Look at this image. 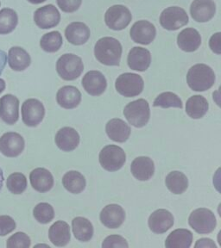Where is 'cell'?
I'll return each mask as SVG.
<instances>
[{"label":"cell","instance_id":"6da1fadb","mask_svg":"<svg viewBox=\"0 0 221 248\" xmlns=\"http://www.w3.org/2000/svg\"><path fill=\"white\" fill-rule=\"evenodd\" d=\"M94 55L99 62L105 66H119L122 55V45L113 37H103L94 46Z\"/></svg>","mask_w":221,"mask_h":248},{"label":"cell","instance_id":"7a4b0ae2","mask_svg":"<svg viewBox=\"0 0 221 248\" xmlns=\"http://www.w3.org/2000/svg\"><path fill=\"white\" fill-rule=\"evenodd\" d=\"M214 70L206 64H196L188 70L187 83L194 92H205L215 83Z\"/></svg>","mask_w":221,"mask_h":248},{"label":"cell","instance_id":"3957f363","mask_svg":"<svg viewBox=\"0 0 221 248\" xmlns=\"http://www.w3.org/2000/svg\"><path fill=\"white\" fill-rule=\"evenodd\" d=\"M84 65L81 57L74 54H63L56 62V72L63 80L72 81L82 75Z\"/></svg>","mask_w":221,"mask_h":248},{"label":"cell","instance_id":"277c9868","mask_svg":"<svg viewBox=\"0 0 221 248\" xmlns=\"http://www.w3.org/2000/svg\"><path fill=\"white\" fill-rule=\"evenodd\" d=\"M124 115L132 126L143 128L148 124L151 117L149 103L143 98L131 102L124 107Z\"/></svg>","mask_w":221,"mask_h":248},{"label":"cell","instance_id":"5b68a950","mask_svg":"<svg viewBox=\"0 0 221 248\" xmlns=\"http://www.w3.org/2000/svg\"><path fill=\"white\" fill-rule=\"evenodd\" d=\"M144 87L143 78L132 73L121 74L117 78L115 88L117 92L125 97H133L142 93Z\"/></svg>","mask_w":221,"mask_h":248},{"label":"cell","instance_id":"8992f818","mask_svg":"<svg viewBox=\"0 0 221 248\" xmlns=\"http://www.w3.org/2000/svg\"><path fill=\"white\" fill-rule=\"evenodd\" d=\"M188 223L195 232L205 234L214 231L217 221L214 214L210 209L201 208L195 209L191 213Z\"/></svg>","mask_w":221,"mask_h":248},{"label":"cell","instance_id":"52a82bcc","mask_svg":"<svg viewBox=\"0 0 221 248\" xmlns=\"http://www.w3.org/2000/svg\"><path fill=\"white\" fill-rule=\"evenodd\" d=\"M101 167L108 171L120 170L125 163L126 155L123 148L116 145H108L102 148L100 153Z\"/></svg>","mask_w":221,"mask_h":248},{"label":"cell","instance_id":"ba28073f","mask_svg":"<svg viewBox=\"0 0 221 248\" xmlns=\"http://www.w3.org/2000/svg\"><path fill=\"white\" fill-rule=\"evenodd\" d=\"M132 19L130 10L122 4L109 8L105 14V23L113 31H122L128 26Z\"/></svg>","mask_w":221,"mask_h":248},{"label":"cell","instance_id":"9c48e42d","mask_svg":"<svg viewBox=\"0 0 221 248\" xmlns=\"http://www.w3.org/2000/svg\"><path fill=\"white\" fill-rule=\"evenodd\" d=\"M188 23V16L183 8L171 6L161 13L160 24L167 31H177Z\"/></svg>","mask_w":221,"mask_h":248},{"label":"cell","instance_id":"30bf717a","mask_svg":"<svg viewBox=\"0 0 221 248\" xmlns=\"http://www.w3.org/2000/svg\"><path fill=\"white\" fill-rule=\"evenodd\" d=\"M22 120L28 127H36L42 123L45 116L43 103L35 98H30L22 105Z\"/></svg>","mask_w":221,"mask_h":248},{"label":"cell","instance_id":"8fae6325","mask_svg":"<svg viewBox=\"0 0 221 248\" xmlns=\"http://www.w3.org/2000/svg\"><path fill=\"white\" fill-rule=\"evenodd\" d=\"M25 141L23 136L15 132L4 133L0 137V152L8 158H15L23 153Z\"/></svg>","mask_w":221,"mask_h":248},{"label":"cell","instance_id":"7c38bea8","mask_svg":"<svg viewBox=\"0 0 221 248\" xmlns=\"http://www.w3.org/2000/svg\"><path fill=\"white\" fill-rule=\"evenodd\" d=\"M61 21V14L58 9L53 4H47L36 10L34 14V22L37 27L49 30L58 25Z\"/></svg>","mask_w":221,"mask_h":248},{"label":"cell","instance_id":"4fadbf2b","mask_svg":"<svg viewBox=\"0 0 221 248\" xmlns=\"http://www.w3.org/2000/svg\"><path fill=\"white\" fill-rule=\"evenodd\" d=\"M19 118V100L12 95L6 94L0 98V119L8 125H14Z\"/></svg>","mask_w":221,"mask_h":248},{"label":"cell","instance_id":"5bb4252c","mask_svg":"<svg viewBox=\"0 0 221 248\" xmlns=\"http://www.w3.org/2000/svg\"><path fill=\"white\" fill-rule=\"evenodd\" d=\"M130 34L133 42L142 45H149L155 38L156 30L151 22L140 20L132 25Z\"/></svg>","mask_w":221,"mask_h":248},{"label":"cell","instance_id":"9a60e30c","mask_svg":"<svg viewBox=\"0 0 221 248\" xmlns=\"http://www.w3.org/2000/svg\"><path fill=\"white\" fill-rule=\"evenodd\" d=\"M82 86L91 96H101L106 89L107 82L101 72L89 71L82 78Z\"/></svg>","mask_w":221,"mask_h":248},{"label":"cell","instance_id":"2e32d148","mask_svg":"<svg viewBox=\"0 0 221 248\" xmlns=\"http://www.w3.org/2000/svg\"><path fill=\"white\" fill-rule=\"evenodd\" d=\"M101 221L102 224L108 229H118L124 223L125 212L124 209L119 204H109L101 210Z\"/></svg>","mask_w":221,"mask_h":248},{"label":"cell","instance_id":"e0dca14e","mask_svg":"<svg viewBox=\"0 0 221 248\" xmlns=\"http://www.w3.org/2000/svg\"><path fill=\"white\" fill-rule=\"evenodd\" d=\"M216 12L214 0H194L191 4L190 14L198 23H206L212 19Z\"/></svg>","mask_w":221,"mask_h":248},{"label":"cell","instance_id":"ac0fdd59","mask_svg":"<svg viewBox=\"0 0 221 248\" xmlns=\"http://www.w3.org/2000/svg\"><path fill=\"white\" fill-rule=\"evenodd\" d=\"M173 225L174 217L167 209H157L149 218V228L152 232L158 234L167 232Z\"/></svg>","mask_w":221,"mask_h":248},{"label":"cell","instance_id":"d6986e66","mask_svg":"<svg viewBox=\"0 0 221 248\" xmlns=\"http://www.w3.org/2000/svg\"><path fill=\"white\" fill-rule=\"evenodd\" d=\"M127 63L131 69L144 72L150 67L152 63L151 52L141 46H134L129 52Z\"/></svg>","mask_w":221,"mask_h":248},{"label":"cell","instance_id":"ffe728a7","mask_svg":"<svg viewBox=\"0 0 221 248\" xmlns=\"http://www.w3.org/2000/svg\"><path fill=\"white\" fill-rule=\"evenodd\" d=\"M30 181L32 188L41 193L50 191L54 186L53 175L50 170L42 167L35 168L31 171Z\"/></svg>","mask_w":221,"mask_h":248},{"label":"cell","instance_id":"44dd1931","mask_svg":"<svg viewBox=\"0 0 221 248\" xmlns=\"http://www.w3.org/2000/svg\"><path fill=\"white\" fill-rule=\"evenodd\" d=\"M54 141L62 151L71 152L74 150L80 143V136L74 128L65 127L56 133Z\"/></svg>","mask_w":221,"mask_h":248},{"label":"cell","instance_id":"7402d4cb","mask_svg":"<svg viewBox=\"0 0 221 248\" xmlns=\"http://www.w3.org/2000/svg\"><path fill=\"white\" fill-rule=\"evenodd\" d=\"M91 32L88 26L82 22H74L68 25L65 30L67 40L73 45L85 44L90 38Z\"/></svg>","mask_w":221,"mask_h":248},{"label":"cell","instance_id":"603a6c76","mask_svg":"<svg viewBox=\"0 0 221 248\" xmlns=\"http://www.w3.org/2000/svg\"><path fill=\"white\" fill-rule=\"evenodd\" d=\"M179 47L187 53L197 50L202 44V36L194 28H187L180 32L177 36Z\"/></svg>","mask_w":221,"mask_h":248},{"label":"cell","instance_id":"cb8c5ba5","mask_svg":"<svg viewBox=\"0 0 221 248\" xmlns=\"http://www.w3.org/2000/svg\"><path fill=\"white\" fill-rule=\"evenodd\" d=\"M56 101L57 104L62 108L67 109L76 108L81 104L82 93L76 87L72 85H66L57 92Z\"/></svg>","mask_w":221,"mask_h":248},{"label":"cell","instance_id":"d4e9b609","mask_svg":"<svg viewBox=\"0 0 221 248\" xmlns=\"http://www.w3.org/2000/svg\"><path fill=\"white\" fill-rule=\"evenodd\" d=\"M131 170L136 179L140 181H147L154 174L155 166L151 158L140 156L132 161Z\"/></svg>","mask_w":221,"mask_h":248},{"label":"cell","instance_id":"484cf974","mask_svg":"<svg viewBox=\"0 0 221 248\" xmlns=\"http://www.w3.org/2000/svg\"><path fill=\"white\" fill-rule=\"evenodd\" d=\"M105 131L109 138L116 142H124L131 136V128L128 124L119 118H113L105 126Z\"/></svg>","mask_w":221,"mask_h":248},{"label":"cell","instance_id":"4316f807","mask_svg":"<svg viewBox=\"0 0 221 248\" xmlns=\"http://www.w3.org/2000/svg\"><path fill=\"white\" fill-rule=\"evenodd\" d=\"M7 62L13 71L22 72L30 66L31 58L27 51L23 47L12 46L8 52Z\"/></svg>","mask_w":221,"mask_h":248},{"label":"cell","instance_id":"83f0119b","mask_svg":"<svg viewBox=\"0 0 221 248\" xmlns=\"http://www.w3.org/2000/svg\"><path fill=\"white\" fill-rule=\"evenodd\" d=\"M49 238L54 246L65 247L68 244L71 238L69 225L66 221H55L50 228Z\"/></svg>","mask_w":221,"mask_h":248},{"label":"cell","instance_id":"f1b7e54d","mask_svg":"<svg viewBox=\"0 0 221 248\" xmlns=\"http://www.w3.org/2000/svg\"><path fill=\"white\" fill-rule=\"evenodd\" d=\"M193 242V233L187 229H175L165 241L167 248H189Z\"/></svg>","mask_w":221,"mask_h":248},{"label":"cell","instance_id":"f546056e","mask_svg":"<svg viewBox=\"0 0 221 248\" xmlns=\"http://www.w3.org/2000/svg\"><path fill=\"white\" fill-rule=\"evenodd\" d=\"M208 102L201 95L188 98L186 104V113L193 119H201L208 110Z\"/></svg>","mask_w":221,"mask_h":248},{"label":"cell","instance_id":"4dcf8cb0","mask_svg":"<svg viewBox=\"0 0 221 248\" xmlns=\"http://www.w3.org/2000/svg\"><path fill=\"white\" fill-rule=\"evenodd\" d=\"M72 229L74 237L80 241L86 242L93 238V224L86 218L75 217L72 221Z\"/></svg>","mask_w":221,"mask_h":248},{"label":"cell","instance_id":"1f68e13d","mask_svg":"<svg viewBox=\"0 0 221 248\" xmlns=\"http://www.w3.org/2000/svg\"><path fill=\"white\" fill-rule=\"evenodd\" d=\"M62 185L70 193L80 194L85 190V179L77 170H69L63 176Z\"/></svg>","mask_w":221,"mask_h":248},{"label":"cell","instance_id":"d6a6232c","mask_svg":"<svg viewBox=\"0 0 221 248\" xmlns=\"http://www.w3.org/2000/svg\"><path fill=\"white\" fill-rule=\"evenodd\" d=\"M165 184L170 191L175 195L184 193L188 187V180L186 175L179 170L170 172L165 179Z\"/></svg>","mask_w":221,"mask_h":248},{"label":"cell","instance_id":"836d02e7","mask_svg":"<svg viewBox=\"0 0 221 248\" xmlns=\"http://www.w3.org/2000/svg\"><path fill=\"white\" fill-rule=\"evenodd\" d=\"M18 23V16L11 8H4L0 11V35H8L15 31Z\"/></svg>","mask_w":221,"mask_h":248},{"label":"cell","instance_id":"e575fe53","mask_svg":"<svg viewBox=\"0 0 221 248\" xmlns=\"http://www.w3.org/2000/svg\"><path fill=\"white\" fill-rule=\"evenodd\" d=\"M63 43L62 36L59 31H51L43 35L40 40V46L48 53H55L61 48Z\"/></svg>","mask_w":221,"mask_h":248},{"label":"cell","instance_id":"d590c367","mask_svg":"<svg viewBox=\"0 0 221 248\" xmlns=\"http://www.w3.org/2000/svg\"><path fill=\"white\" fill-rule=\"evenodd\" d=\"M154 107H161V108H183V102L181 98L170 92L161 93L158 95L153 104Z\"/></svg>","mask_w":221,"mask_h":248},{"label":"cell","instance_id":"8d00e7d4","mask_svg":"<svg viewBox=\"0 0 221 248\" xmlns=\"http://www.w3.org/2000/svg\"><path fill=\"white\" fill-rule=\"evenodd\" d=\"M6 187L11 193L20 195L27 188V178L21 172H14L8 177Z\"/></svg>","mask_w":221,"mask_h":248},{"label":"cell","instance_id":"74e56055","mask_svg":"<svg viewBox=\"0 0 221 248\" xmlns=\"http://www.w3.org/2000/svg\"><path fill=\"white\" fill-rule=\"evenodd\" d=\"M33 216L39 223L47 224L54 219V208L48 202H40L33 209Z\"/></svg>","mask_w":221,"mask_h":248},{"label":"cell","instance_id":"f35d334b","mask_svg":"<svg viewBox=\"0 0 221 248\" xmlns=\"http://www.w3.org/2000/svg\"><path fill=\"white\" fill-rule=\"evenodd\" d=\"M31 245L30 237L23 232H16L6 241L7 248H29Z\"/></svg>","mask_w":221,"mask_h":248},{"label":"cell","instance_id":"ab89813d","mask_svg":"<svg viewBox=\"0 0 221 248\" xmlns=\"http://www.w3.org/2000/svg\"><path fill=\"white\" fill-rule=\"evenodd\" d=\"M102 248H128V242L124 237L120 235H110L106 237L102 243Z\"/></svg>","mask_w":221,"mask_h":248},{"label":"cell","instance_id":"60d3db41","mask_svg":"<svg viewBox=\"0 0 221 248\" xmlns=\"http://www.w3.org/2000/svg\"><path fill=\"white\" fill-rule=\"evenodd\" d=\"M16 229L14 219L9 216H0V236H6Z\"/></svg>","mask_w":221,"mask_h":248},{"label":"cell","instance_id":"b9f144b4","mask_svg":"<svg viewBox=\"0 0 221 248\" xmlns=\"http://www.w3.org/2000/svg\"><path fill=\"white\" fill-rule=\"evenodd\" d=\"M56 2L62 12L72 13L81 7L82 0H56Z\"/></svg>","mask_w":221,"mask_h":248},{"label":"cell","instance_id":"7bdbcfd3","mask_svg":"<svg viewBox=\"0 0 221 248\" xmlns=\"http://www.w3.org/2000/svg\"><path fill=\"white\" fill-rule=\"evenodd\" d=\"M210 48L215 54H221V33L218 32L214 35H212V37L209 41Z\"/></svg>","mask_w":221,"mask_h":248},{"label":"cell","instance_id":"ee69618b","mask_svg":"<svg viewBox=\"0 0 221 248\" xmlns=\"http://www.w3.org/2000/svg\"><path fill=\"white\" fill-rule=\"evenodd\" d=\"M194 248H216V245L214 242V240L207 238H202L201 240H197L196 244L194 245Z\"/></svg>","mask_w":221,"mask_h":248},{"label":"cell","instance_id":"f6af8a7d","mask_svg":"<svg viewBox=\"0 0 221 248\" xmlns=\"http://www.w3.org/2000/svg\"><path fill=\"white\" fill-rule=\"evenodd\" d=\"M7 63V54L4 51L0 49V76L4 71Z\"/></svg>","mask_w":221,"mask_h":248},{"label":"cell","instance_id":"bcb514c9","mask_svg":"<svg viewBox=\"0 0 221 248\" xmlns=\"http://www.w3.org/2000/svg\"><path fill=\"white\" fill-rule=\"evenodd\" d=\"M4 173H3L2 168L0 167V191L2 190V188H3V186H4Z\"/></svg>","mask_w":221,"mask_h":248},{"label":"cell","instance_id":"7dc6e473","mask_svg":"<svg viewBox=\"0 0 221 248\" xmlns=\"http://www.w3.org/2000/svg\"><path fill=\"white\" fill-rule=\"evenodd\" d=\"M5 87H6L5 81H4V79L0 78V94L4 92V90H5Z\"/></svg>","mask_w":221,"mask_h":248},{"label":"cell","instance_id":"c3c4849f","mask_svg":"<svg viewBox=\"0 0 221 248\" xmlns=\"http://www.w3.org/2000/svg\"><path fill=\"white\" fill-rule=\"evenodd\" d=\"M28 2H30L31 4H39L44 3L47 0H27Z\"/></svg>","mask_w":221,"mask_h":248},{"label":"cell","instance_id":"681fc988","mask_svg":"<svg viewBox=\"0 0 221 248\" xmlns=\"http://www.w3.org/2000/svg\"><path fill=\"white\" fill-rule=\"evenodd\" d=\"M0 6H1V2H0Z\"/></svg>","mask_w":221,"mask_h":248}]
</instances>
